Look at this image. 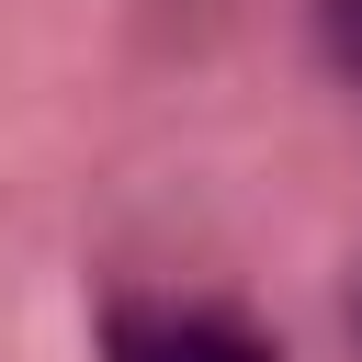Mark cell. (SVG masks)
<instances>
[{"mask_svg":"<svg viewBox=\"0 0 362 362\" xmlns=\"http://www.w3.org/2000/svg\"><path fill=\"white\" fill-rule=\"evenodd\" d=\"M102 362H283L260 328L215 317V305H147V294H113L102 305Z\"/></svg>","mask_w":362,"mask_h":362,"instance_id":"obj_1","label":"cell"},{"mask_svg":"<svg viewBox=\"0 0 362 362\" xmlns=\"http://www.w3.org/2000/svg\"><path fill=\"white\" fill-rule=\"evenodd\" d=\"M317 45H328V68L362 90V0H317Z\"/></svg>","mask_w":362,"mask_h":362,"instance_id":"obj_2","label":"cell"}]
</instances>
